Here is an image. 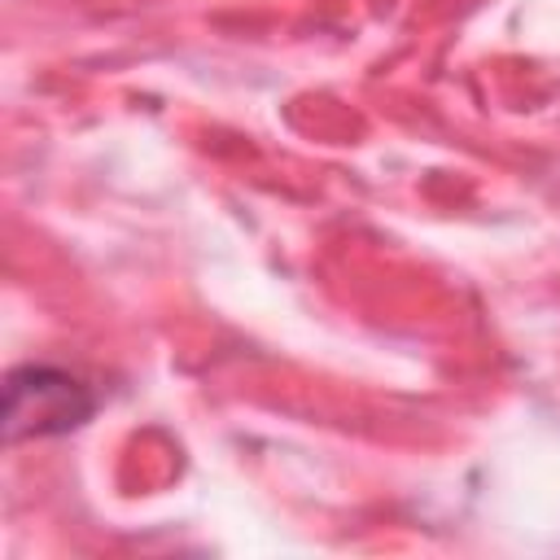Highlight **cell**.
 <instances>
[{
    "mask_svg": "<svg viewBox=\"0 0 560 560\" xmlns=\"http://www.w3.org/2000/svg\"><path fill=\"white\" fill-rule=\"evenodd\" d=\"M96 411L92 389L61 368H18L4 385V438H52L79 429Z\"/></svg>",
    "mask_w": 560,
    "mask_h": 560,
    "instance_id": "1",
    "label": "cell"
}]
</instances>
